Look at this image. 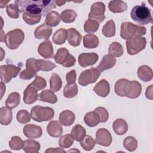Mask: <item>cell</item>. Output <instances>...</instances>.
I'll use <instances>...</instances> for the list:
<instances>
[{
    "label": "cell",
    "mask_w": 153,
    "mask_h": 153,
    "mask_svg": "<svg viewBox=\"0 0 153 153\" xmlns=\"http://www.w3.org/2000/svg\"><path fill=\"white\" fill-rule=\"evenodd\" d=\"M15 4L18 7L20 13L26 12L43 16L56 7L54 1L17 0L15 1Z\"/></svg>",
    "instance_id": "6da1fadb"
},
{
    "label": "cell",
    "mask_w": 153,
    "mask_h": 153,
    "mask_svg": "<svg viewBox=\"0 0 153 153\" xmlns=\"http://www.w3.org/2000/svg\"><path fill=\"white\" fill-rule=\"evenodd\" d=\"M114 90L119 96L136 99L141 93L142 85L137 81H129L125 78H121L115 84Z\"/></svg>",
    "instance_id": "7a4b0ae2"
},
{
    "label": "cell",
    "mask_w": 153,
    "mask_h": 153,
    "mask_svg": "<svg viewBox=\"0 0 153 153\" xmlns=\"http://www.w3.org/2000/svg\"><path fill=\"white\" fill-rule=\"evenodd\" d=\"M130 16L135 22L141 25L152 23L151 11L145 5L134 6L131 9Z\"/></svg>",
    "instance_id": "3957f363"
},
{
    "label": "cell",
    "mask_w": 153,
    "mask_h": 153,
    "mask_svg": "<svg viewBox=\"0 0 153 153\" xmlns=\"http://www.w3.org/2000/svg\"><path fill=\"white\" fill-rule=\"evenodd\" d=\"M145 27L134 25L131 22H123L121 25L120 36L124 39H130L136 36H142L146 34Z\"/></svg>",
    "instance_id": "277c9868"
},
{
    "label": "cell",
    "mask_w": 153,
    "mask_h": 153,
    "mask_svg": "<svg viewBox=\"0 0 153 153\" xmlns=\"http://www.w3.org/2000/svg\"><path fill=\"white\" fill-rule=\"evenodd\" d=\"M30 114L32 119L35 121L42 122L52 120L54 115V111L50 107L37 105L32 108Z\"/></svg>",
    "instance_id": "5b68a950"
},
{
    "label": "cell",
    "mask_w": 153,
    "mask_h": 153,
    "mask_svg": "<svg viewBox=\"0 0 153 153\" xmlns=\"http://www.w3.org/2000/svg\"><path fill=\"white\" fill-rule=\"evenodd\" d=\"M25 39V33L20 29H16L8 32L4 37V42L11 50L17 49Z\"/></svg>",
    "instance_id": "8992f818"
},
{
    "label": "cell",
    "mask_w": 153,
    "mask_h": 153,
    "mask_svg": "<svg viewBox=\"0 0 153 153\" xmlns=\"http://www.w3.org/2000/svg\"><path fill=\"white\" fill-rule=\"evenodd\" d=\"M54 58L56 63L66 68L73 66L76 62L74 56L71 55L69 50L64 47L58 49Z\"/></svg>",
    "instance_id": "52a82bcc"
},
{
    "label": "cell",
    "mask_w": 153,
    "mask_h": 153,
    "mask_svg": "<svg viewBox=\"0 0 153 153\" xmlns=\"http://www.w3.org/2000/svg\"><path fill=\"white\" fill-rule=\"evenodd\" d=\"M146 44V38L142 36L132 38L126 41L127 51L130 55H135L143 50Z\"/></svg>",
    "instance_id": "ba28073f"
},
{
    "label": "cell",
    "mask_w": 153,
    "mask_h": 153,
    "mask_svg": "<svg viewBox=\"0 0 153 153\" xmlns=\"http://www.w3.org/2000/svg\"><path fill=\"white\" fill-rule=\"evenodd\" d=\"M100 75V71L94 68H91L82 71L79 76L78 83L82 86H86L95 82Z\"/></svg>",
    "instance_id": "9c48e42d"
},
{
    "label": "cell",
    "mask_w": 153,
    "mask_h": 153,
    "mask_svg": "<svg viewBox=\"0 0 153 153\" xmlns=\"http://www.w3.org/2000/svg\"><path fill=\"white\" fill-rule=\"evenodd\" d=\"M21 70V68L12 64L1 65L0 67L1 79L4 84L9 82L13 78H16Z\"/></svg>",
    "instance_id": "30bf717a"
},
{
    "label": "cell",
    "mask_w": 153,
    "mask_h": 153,
    "mask_svg": "<svg viewBox=\"0 0 153 153\" xmlns=\"http://www.w3.org/2000/svg\"><path fill=\"white\" fill-rule=\"evenodd\" d=\"M105 5L102 2H96L93 4L88 14V19L94 20L98 23L102 22L105 19Z\"/></svg>",
    "instance_id": "8fae6325"
},
{
    "label": "cell",
    "mask_w": 153,
    "mask_h": 153,
    "mask_svg": "<svg viewBox=\"0 0 153 153\" xmlns=\"http://www.w3.org/2000/svg\"><path fill=\"white\" fill-rule=\"evenodd\" d=\"M36 60L34 58H29L26 62V69L20 74V78L23 80H29L36 76L38 70L36 66Z\"/></svg>",
    "instance_id": "7c38bea8"
},
{
    "label": "cell",
    "mask_w": 153,
    "mask_h": 153,
    "mask_svg": "<svg viewBox=\"0 0 153 153\" xmlns=\"http://www.w3.org/2000/svg\"><path fill=\"white\" fill-rule=\"evenodd\" d=\"M96 143L103 146H109L112 143V135L105 128L97 130L96 133Z\"/></svg>",
    "instance_id": "4fadbf2b"
},
{
    "label": "cell",
    "mask_w": 153,
    "mask_h": 153,
    "mask_svg": "<svg viewBox=\"0 0 153 153\" xmlns=\"http://www.w3.org/2000/svg\"><path fill=\"white\" fill-rule=\"evenodd\" d=\"M99 59V56L95 53H81L78 56V63L82 67L85 68L94 65Z\"/></svg>",
    "instance_id": "5bb4252c"
},
{
    "label": "cell",
    "mask_w": 153,
    "mask_h": 153,
    "mask_svg": "<svg viewBox=\"0 0 153 153\" xmlns=\"http://www.w3.org/2000/svg\"><path fill=\"white\" fill-rule=\"evenodd\" d=\"M23 134L29 139H36L41 136L42 130L39 126L35 124H26L23 130Z\"/></svg>",
    "instance_id": "9a60e30c"
},
{
    "label": "cell",
    "mask_w": 153,
    "mask_h": 153,
    "mask_svg": "<svg viewBox=\"0 0 153 153\" xmlns=\"http://www.w3.org/2000/svg\"><path fill=\"white\" fill-rule=\"evenodd\" d=\"M38 53L45 59L54 57V51L52 43L49 39L41 42L38 47Z\"/></svg>",
    "instance_id": "2e32d148"
},
{
    "label": "cell",
    "mask_w": 153,
    "mask_h": 153,
    "mask_svg": "<svg viewBox=\"0 0 153 153\" xmlns=\"http://www.w3.org/2000/svg\"><path fill=\"white\" fill-rule=\"evenodd\" d=\"M38 90L30 84H29L23 93V102L27 105L34 103L38 99Z\"/></svg>",
    "instance_id": "e0dca14e"
},
{
    "label": "cell",
    "mask_w": 153,
    "mask_h": 153,
    "mask_svg": "<svg viewBox=\"0 0 153 153\" xmlns=\"http://www.w3.org/2000/svg\"><path fill=\"white\" fill-rule=\"evenodd\" d=\"M52 33L51 27L46 23H43L38 26L35 31L34 35L36 39H48Z\"/></svg>",
    "instance_id": "ac0fdd59"
},
{
    "label": "cell",
    "mask_w": 153,
    "mask_h": 153,
    "mask_svg": "<svg viewBox=\"0 0 153 153\" xmlns=\"http://www.w3.org/2000/svg\"><path fill=\"white\" fill-rule=\"evenodd\" d=\"M94 91L99 96L106 97L110 92V85L105 79H102L93 88Z\"/></svg>",
    "instance_id": "d6986e66"
},
{
    "label": "cell",
    "mask_w": 153,
    "mask_h": 153,
    "mask_svg": "<svg viewBox=\"0 0 153 153\" xmlns=\"http://www.w3.org/2000/svg\"><path fill=\"white\" fill-rule=\"evenodd\" d=\"M47 131L50 136L58 137L62 134L63 128L58 121H51L47 126Z\"/></svg>",
    "instance_id": "ffe728a7"
},
{
    "label": "cell",
    "mask_w": 153,
    "mask_h": 153,
    "mask_svg": "<svg viewBox=\"0 0 153 153\" xmlns=\"http://www.w3.org/2000/svg\"><path fill=\"white\" fill-rule=\"evenodd\" d=\"M82 39L81 33L75 28H69L68 30V41L72 47H77L80 45Z\"/></svg>",
    "instance_id": "44dd1931"
},
{
    "label": "cell",
    "mask_w": 153,
    "mask_h": 153,
    "mask_svg": "<svg viewBox=\"0 0 153 153\" xmlns=\"http://www.w3.org/2000/svg\"><path fill=\"white\" fill-rule=\"evenodd\" d=\"M116 63V59L115 57L111 56L109 54L105 55L99 65L97 66V68L100 72H103L105 70L112 68L115 66Z\"/></svg>",
    "instance_id": "7402d4cb"
},
{
    "label": "cell",
    "mask_w": 153,
    "mask_h": 153,
    "mask_svg": "<svg viewBox=\"0 0 153 153\" xmlns=\"http://www.w3.org/2000/svg\"><path fill=\"white\" fill-rule=\"evenodd\" d=\"M138 77L144 82L150 81L152 79L153 73L152 69L147 65H142L137 69Z\"/></svg>",
    "instance_id": "603a6c76"
},
{
    "label": "cell",
    "mask_w": 153,
    "mask_h": 153,
    "mask_svg": "<svg viewBox=\"0 0 153 153\" xmlns=\"http://www.w3.org/2000/svg\"><path fill=\"white\" fill-rule=\"evenodd\" d=\"M75 120L74 113L69 110H65L60 112L59 115V121L61 124L65 126L72 125Z\"/></svg>",
    "instance_id": "cb8c5ba5"
},
{
    "label": "cell",
    "mask_w": 153,
    "mask_h": 153,
    "mask_svg": "<svg viewBox=\"0 0 153 153\" xmlns=\"http://www.w3.org/2000/svg\"><path fill=\"white\" fill-rule=\"evenodd\" d=\"M112 128L115 134L117 135H123L128 130V124L124 120L118 118L114 121Z\"/></svg>",
    "instance_id": "d4e9b609"
},
{
    "label": "cell",
    "mask_w": 153,
    "mask_h": 153,
    "mask_svg": "<svg viewBox=\"0 0 153 153\" xmlns=\"http://www.w3.org/2000/svg\"><path fill=\"white\" fill-rule=\"evenodd\" d=\"M40 148L39 143L32 139L23 141V149L26 153H38L39 151Z\"/></svg>",
    "instance_id": "484cf974"
},
{
    "label": "cell",
    "mask_w": 153,
    "mask_h": 153,
    "mask_svg": "<svg viewBox=\"0 0 153 153\" xmlns=\"http://www.w3.org/2000/svg\"><path fill=\"white\" fill-rule=\"evenodd\" d=\"M108 8L111 12L119 13L127 10V5L123 1H111L108 4Z\"/></svg>",
    "instance_id": "4316f807"
},
{
    "label": "cell",
    "mask_w": 153,
    "mask_h": 153,
    "mask_svg": "<svg viewBox=\"0 0 153 153\" xmlns=\"http://www.w3.org/2000/svg\"><path fill=\"white\" fill-rule=\"evenodd\" d=\"M13 113L11 109L7 107H2L0 109V123L2 125L7 126L12 121Z\"/></svg>",
    "instance_id": "83f0119b"
},
{
    "label": "cell",
    "mask_w": 153,
    "mask_h": 153,
    "mask_svg": "<svg viewBox=\"0 0 153 153\" xmlns=\"http://www.w3.org/2000/svg\"><path fill=\"white\" fill-rule=\"evenodd\" d=\"M39 100L50 103H56L57 102V97L54 92L50 90H44L42 91L38 96Z\"/></svg>",
    "instance_id": "f1b7e54d"
},
{
    "label": "cell",
    "mask_w": 153,
    "mask_h": 153,
    "mask_svg": "<svg viewBox=\"0 0 153 153\" xmlns=\"http://www.w3.org/2000/svg\"><path fill=\"white\" fill-rule=\"evenodd\" d=\"M68 38V30L63 28H60L56 30L53 35V42L57 45L64 44Z\"/></svg>",
    "instance_id": "f546056e"
},
{
    "label": "cell",
    "mask_w": 153,
    "mask_h": 153,
    "mask_svg": "<svg viewBox=\"0 0 153 153\" xmlns=\"http://www.w3.org/2000/svg\"><path fill=\"white\" fill-rule=\"evenodd\" d=\"M99 43L98 37L94 34H87L84 36L83 44L85 48H96Z\"/></svg>",
    "instance_id": "4dcf8cb0"
},
{
    "label": "cell",
    "mask_w": 153,
    "mask_h": 153,
    "mask_svg": "<svg viewBox=\"0 0 153 153\" xmlns=\"http://www.w3.org/2000/svg\"><path fill=\"white\" fill-rule=\"evenodd\" d=\"M84 121L88 126L91 127L96 126L100 123L99 117L94 111L87 113L84 117Z\"/></svg>",
    "instance_id": "1f68e13d"
},
{
    "label": "cell",
    "mask_w": 153,
    "mask_h": 153,
    "mask_svg": "<svg viewBox=\"0 0 153 153\" xmlns=\"http://www.w3.org/2000/svg\"><path fill=\"white\" fill-rule=\"evenodd\" d=\"M71 134L76 141L80 142L85 136L86 130L83 126L79 124H76L73 127Z\"/></svg>",
    "instance_id": "d6a6232c"
},
{
    "label": "cell",
    "mask_w": 153,
    "mask_h": 153,
    "mask_svg": "<svg viewBox=\"0 0 153 153\" xmlns=\"http://www.w3.org/2000/svg\"><path fill=\"white\" fill-rule=\"evenodd\" d=\"M61 20V17L59 13L55 11L49 12L45 20V23L50 26H57Z\"/></svg>",
    "instance_id": "836d02e7"
},
{
    "label": "cell",
    "mask_w": 153,
    "mask_h": 153,
    "mask_svg": "<svg viewBox=\"0 0 153 153\" xmlns=\"http://www.w3.org/2000/svg\"><path fill=\"white\" fill-rule=\"evenodd\" d=\"M20 102V96L17 92L10 93L5 100V105L10 109H13L17 107Z\"/></svg>",
    "instance_id": "e575fe53"
},
{
    "label": "cell",
    "mask_w": 153,
    "mask_h": 153,
    "mask_svg": "<svg viewBox=\"0 0 153 153\" xmlns=\"http://www.w3.org/2000/svg\"><path fill=\"white\" fill-rule=\"evenodd\" d=\"M36 66L38 71H42L44 72L50 71L56 67V65L51 61L43 59L36 60Z\"/></svg>",
    "instance_id": "d590c367"
},
{
    "label": "cell",
    "mask_w": 153,
    "mask_h": 153,
    "mask_svg": "<svg viewBox=\"0 0 153 153\" xmlns=\"http://www.w3.org/2000/svg\"><path fill=\"white\" fill-rule=\"evenodd\" d=\"M62 86V81L59 75L56 73H53L50 79V90L53 92H57L60 90Z\"/></svg>",
    "instance_id": "8d00e7d4"
},
{
    "label": "cell",
    "mask_w": 153,
    "mask_h": 153,
    "mask_svg": "<svg viewBox=\"0 0 153 153\" xmlns=\"http://www.w3.org/2000/svg\"><path fill=\"white\" fill-rule=\"evenodd\" d=\"M124 50L121 44L118 42H113L109 47L108 53L109 55L113 57H120L123 54Z\"/></svg>",
    "instance_id": "74e56055"
},
{
    "label": "cell",
    "mask_w": 153,
    "mask_h": 153,
    "mask_svg": "<svg viewBox=\"0 0 153 153\" xmlns=\"http://www.w3.org/2000/svg\"><path fill=\"white\" fill-rule=\"evenodd\" d=\"M115 24L112 20L108 21L102 27L103 35L108 38L112 37L115 35Z\"/></svg>",
    "instance_id": "f35d334b"
},
{
    "label": "cell",
    "mask_w": 153,
    "mask_h": 153,
    "mask_svg": "<svg viewBox=\"0 0 153 153\" xmlns=\"http://www.w3.org/2000/svg\"><path fill=\"white\" fill-rule=\"evenodd\" d=\"M77 17V13L73 10L67 9L65 10L61 13V20L66 23H71L75 21Z\"/></svg>",
    "instance_id": "ab89813d"
},
{
    "label": "cell",
    "mask_w": 153,
    "mask_h": 153,
    "mask_svg": "<svg viewBox=\"0 0 153 153\" xmlns=\"http://www.w3.org/2000/svg\"><path fill=\"white\" fill-rule=\"evenodd\" d=\"M78 91L76 84H68L63 88V95L66 98H72L75 97Z\"/></svg>",
    "instance_id": "60d3db41"
},
{
    "label": "cell",
    "mask_w": 153,
    "mask_h": 153,
    "mask_svg": "<svg viewBox=\"0 0 153 153\" xmlns=\"http://www.w3.org/2000/svg\"><path fill=\"white\" fill-rule=\"evenodd\" d=\"M95 144L96 140L89 135H85L84 139L80 141V145L85 151H90L93 149Z\"/></svg>",
    "instance_id": "b9f144b4"
},
{
    "label": "cell",
    "mask_w": 153,
    "mask_h": 153,
    "mask_svg": "<svg viewBox=\"0 0 153 153\" xmlns=\"http://www.w3.org/2000/svg\"><path fill=\"white\" fill-rule=\"evenodd\" d=\"M41 15H35L25 12L23 13V20L29 25H33L39 23L41 19Z\"/></svg>",
    "instance_id": "7bdbcfd3"
},
{
    "label": "cell",
    "mask_w": 153,
    "mask_h": 153,
    "mask_svg": "<svg viewBox=\"0 0 153 153\" xmlns=\"http://www.w3.org/2000/svg\"><path fill=\"white\" fill-rule=\"evenodd\" d=\"M123 145L127 151H134L137 147V141L133 136H127L123 141Z\"/></svg>",
    "instance_id": "ee69618b"
},
{
    "label": "cell",
    "mask_w": 153,
    "mask_h": 153,
    "mask_svg": "<svg viewBox=\"0 0 153 153\" xmlns=\"http://www.w3.org/2000/svg\"><path fill=\"white\" fill-rule=\"evenodd\" d=\"M99 27V23L92 20L88 19L84 25V30L86 33H92L96 32Z\"/></svg>",
    "instance_id": "f6af8a7d"
},
{
    "label": "cell",
    "mask_w": 153,
    "mask_h": 153,
    "mask_svg": "<svg viewBox=\"0 0 153 153\" xmlns=\"http://www.w3.org/2000/svg\"><path fill=\"white\" fill-rule=\"evenodd\" d=\"M74 139L71 134H67L62 136L59 141V146L62 148H68L74 143Z\"/></svg>",
    "instance_id": "bcb514c9"
},
{
    "label": "cell",
    "mask_w": 153,
    "mask_h": 153,
    "mask_svg": "<svg viewBox=\"0 0 153 153\" xmlns=\"http://www.w3.org/2000/svg\"><path fill=\"white\" fill-rule=\"evenodd\" d=\"M9 146L13 150H20L23 148V141L19 136H13L9 142Z\"/></svg>",
    "instance_id": "7dc6e473"
},
{
    "label": "cell",
    "mask_w": 153,
    "mask_h": 153,
    "mask_svg": "<svg viewBox=\"0 0 153 153\" xmlns=\"http://www.w3.org/2000/svg\"><path fill=\"white\" fill-rule=\"evenodd\" d=\"M16 118L19 123L21 124H26L30 121L31 114H30L26 110L22 109L17 113Z\"/></svg>",
    "instance_id": "c3c4849f"
},
{
    "label": "cell",
    "mask_w": 153,
    "mask_h": 153,
    "mask_svg": "<svg viewBox=\"0 0 153 153\" xmlns=\"http://www.w3.org/2000/svg\"><path fill=\"white\" fill-rule=\"evenodd\" d=\"M30 84L38 91L42 90L47 86V82L45 79L40 76H36L35 80Z\"/></svg>",
    "instance_id": "681fc988"
},
{
    "label": "cell",
    "mask_w": 153,
    "mask_h": 153,
    "mask_svg": "<svg viewBox=\"0 0 153 153\" xmlns=\"http://www.w3.org/2000/svg\"><path fill=\"white\" fill-rule=\"evenodd\" d=\"M7 13L10 18L18 19L19 17V10L16 4H11L7 7Z\"/></svg>",
    "instance_id": "f907efd6"
},
{
    "label": "cell",
    "mask_w": 153,
    "mask_h": 153,
    "mask_svg": "<svg viewBox=\"0 0 153 153\" xmlns=\"http://www.w3.org/2000/svg\"><path fill=\"white\" fill-rule=\"evenodd\" d=\"M99 115L100 123H105L109 118V114L108 111L103 107H97L94 110Z\"/></svg>",
    "instance_id": "816d5d0a"
},
{
    "label": "cell",
    "mask_w": 153,
    "mask_h": 153,
    "mask_svg": "<svg viewBox=\"0 0 153 153\" xmlns=\"http://www.w3.org/2000/svg\"><path fill=\"white\" fill-rule=\"evenodd\" d=\"M66 79L68 84L75 83L76 79V74L75 70H71L67 73L66 75Z\"/></svg>",
    "instance_id": "f5cc1de1"
},
{
    "label": "cell",
    "mask_w": 153,
    "mask_h": 153,
    "mask_svg": "<svg viewBox=\"0 0 153 153\" xmlns=\"http://www.w3.org/2000/svg\"><path fill=\"white\" fill-rule=\"evenodd\" d=\"M152 85H151L148 87H147L145 92V96L147 99L152 100L153 99V96H152Z\"/></svg>",
    "instance_id": "db71d44e"
},
{
    "label": "cell",
    "mask_w": 153,
    "mask_h": 153,
    "mask_svg": "<svg viewBox=\"0 0 153 153\" xmlns=\"http://www.w3.org/2000/svg\"><path fill=\"white\" fill-rule=\"evenodd\" d=\"M66 151L63 149L62 148H50L49 149H47L45 152L47 153V152H65Z\"/></svg>",
    "instance_id": "11a10c76"
},
{
    "label": "cell",
    "mask_w": 153,
    "mask_h": 153,
    "mask_svg": "<svg viewBox=\"0 0 153 153\" xmlns=\"http://www.w3.org/2000/svg\"><path fill=\"white\" fill-rule=\"evenodd\" d=\"M1 99H2L4 93L5 91V85H4V83L2 81H1Z\"/></svg>",
    "instance_id": "9f6ffc18"
},
{
    "label": "cell",
    "mask_w": 153,
    "mask_h": 153,
    "mask_svg": "<svg viewBox=\"0 0 153 153\" xmlns=\"http://www.w3.org/2000/svg\"><path fill=\"white\" fill-rule=\"evenodd\" d=\"M54 2L57 6H62L66 2L65 1H54Z\"/></svg>",
    "instance_id": "6f0895ef"
}]
</instances>
